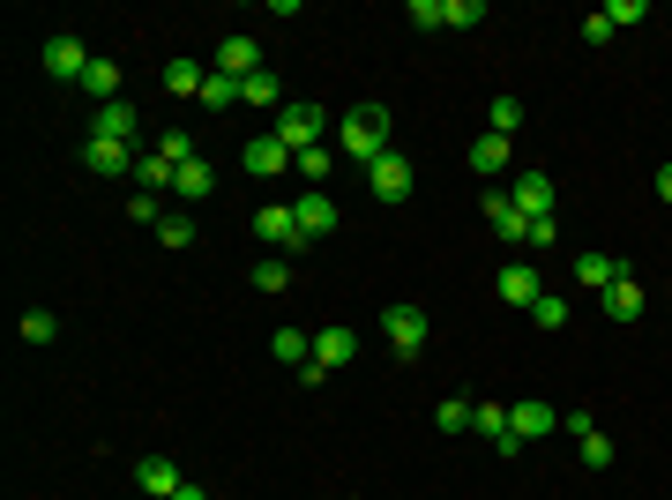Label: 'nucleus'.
Wrapping results in <instances>:
<instances>
[{"label":"nucleus","mask_w":672,"mask_h":500,"mask_svg":"<svg viewBox=\"0 0 672 500\" xmlns=\"http://www.w3.org/2000/svg\"><path fill=\"white\" fill-rule=\"evenodd\" d=\"M336 150L359 158V165L389 158V113H381V105H351V113L336 120Z\"/></svg>","instance_id":"obj_1"},{"label":"nucleus","mask_w":672,"mask_h":500,"mask_svg":"<svg viewBox=\"0 0 672 500\" xmlns=\"http://www.w3.org/2000/svg\"><path fill=\"white\" fill-rule=\"evenodd\" d=\"M269 135H277V142H285V150H322V135H329V113H322V105H314V97H285V105H277V127H269Z\"/></svg>","instance_id":"obj_2"},{"label":"nucleus","mask_w":672,"mask_h":500,"mask_svg":"<svg viewBox=\"0 0 672 500\" xmlns=\"http://www.w3.org/2000/svg\"><path fill=\"white\" fill-rule=\"evenodd\" d=\"M90 60H97V53H90L83 38H45V68H53V75H60V83H76V90H83V75H90Z\"/></svg>","instance_id":"obj_3"},{"label":"nucleus","mask_w":672,"mask_h":500,"mask_svg":"<svg viewBox=\"0 0 672 500\" xmlns=\"http://www.w3.org/2000/svg\"><path fill=\"white\" fill-rule=\"evenodd\" d=\"M367 187H374V202H404V195H412V158H396V150L374 158V165H367Z\"/></svg>","instance_id":"obj_4"},{"label":"nucleus","mask_w":672,"mask_h":500,"mask_svg":"<svg viewBox=\"0 0 672 500\" xmlns=\"http://www.w3.org/2000/svg\"><path fill=\"white\" fill-rule=\"evenodd\" d=\"M179 486H187V478H179V463H172V456H142V463H135V493H142V500H172Z\"/></svg>","instance_id":"obj_5"},{"label":"nucleus","mask_w":672,"mask_h":500,"mask_svg":"<svg viewBox=\"0 0 672 500\" xmlns=\"http://www.w3.org/2000/svg\"><path fill=\"white\" fill-rule=\"evenodd\" d=\"M254 232L269 240V247H285V254H299L306 247V232H299V217L285 202H269V209H254Z\"/></svg>","instance_id":"obj_6"},{"label":"nucleus","mask_w":672,"mask_h":500,"mask_svg":"<svg viewBox=\"0 0 672 500\" xmlns=\"http://www.w3.org/2000/svg\"><path fill=\"white\" fill-rule=\"evenodd\" d=\"M508 202L523 209L531 224H538V217H553V172H515V187H508Z\"/></svg>","instance_id":"obj_7"},{"label":"nucleus","mask_w":672,"mask_h":500,"mask_svg":"<svg viewBox=\"0 0 672 500\" xmlns=\"http://www.w3.org/2000/svg\"><path fill=\"white\" fill-rule=\"evenodd\" d=\"M381 336L412 359V351H426V314L419 306H389V314H381Z\"/></svg>","instance_id":"obj_8"},{"label":"nucleus","mask_w":672,"mask_h":500,"mask_svg":"<svg viewBox=\"0 0 672 500\" xmlns=\"http://www.w3.org/2000/svg\"><path fill=\"white\" fill-rule=\"evenodd\" d=\"M538 292H546L538 261H508V269H501V299H508V306H523V314H531V306H538Z\"/></svg>","instance_id":"obj_9"},{"label":"nucleus","mask_w":672,"mask_h":500,"mask_svg":"<svg viewBox=\"0 0 672 500\" xmlns=\"http://www.w3.org/2000/svg\"><path fill=\"white\" fill-rule=\"evenodd\" d=\"M217 75H240V83H247V75H262V53H254V38L247 31H232V38L217 45V60H210Z\"/></svg>","instance_id":"obj_10"},{"label":"nucleus","mask_w":672,"mask_h":500,"mask_svg":"<svg viewBox=\"0 0 672 500\" xmlns=\"http://www.w3.org/2000/svg\"><path fill=\"white\" fill-rule=\"evenodd\" d=\"M508 165H515V142H508V135H494V127H486V135L471 142V172H478V179H501Z\"/></svg>","instance_id":"obj_11"},{"label":"nucleus","mask_w":672,"mask_h":500,"mask_svg":"<svg viewBox=\"0 0 672 500\" xmlns=\"http://www.w3.org/2000/svg\"><path fill=\"white\" fill-rule=\"evenodd\" d=\"M292 217H299V232H306V240H329V232H336V202L322 195V187H306V195L292 202Z\"/></svg>","instance_id":"obj_12"},{"label":"nucleus","mask_w":672,"mask_h":500,"mask_svg":"<svg viewBox=\"0 0 672 500\" xmlns=\"http://www.w3.org/2000/svg\"><path fill=\"white\" fill-rule=\"evenodd\" d=\"M292 165H299V158L277 142V135H254V142H247V172H254V179H277V172H292Z\"/></svg>","instance_id":"obj_13"},{"label":"nucleus","mask_w":672,"mask_h":500,"mask_svg":"<svg viewBox=\"0 0 672 500\" xmlns=\"http://www.w3.org/2000/svg\"><path fill=\"white\" fill-rule=\"evenodd\" d=\"M314 359H322V367H351V359H359V336L344 329V322H329V329H314Z\"/></svg>","instance_id":"obj_14"},{"label":"nucleus","mask_w":672,"mask_h":500,"mask_svg":"<svg viewBox=\"0 0 672 500\" xmlns=\"http://www.w3.org/2000/svg\"><path fill=\"white\" fill-rule=\"evenodd\" d=\"M471 426H478V433H486L501 456H515V449H523V441H515V418H508V404H478V411H471Z\"/></svg>","instance_id":"obj_15"},{"label":"nucleus","mask_w":672,"mask_h":500,"mask_svg":"<svg viewBox=\"0 0 672 500\" xmlns=\"http://www.w3.org/2000/svg\"><path fill=\"white\" fill-rule=\"evenodd\" d=\"M83 165L97 172V179H120V172H135V150H127V142H97V135H90V142H83Z\"/></svg>","instance_id":"obj_16"},{"label":"nucleus","mask_w":672,"mask_h":500,"mask_svg":"<svg viewBox=\"0 0 672 500\" xmlns=\"http://www.w3.org/2000/svg\"><path fill=\"white\" fill-rule=\"evenodd\" d=\"M598 306H605V322H642V284L621 277V284H605V292H598Z\"/></svg>","instance_id":"obj_17"},{"label":"nucleus","mask_w":672,"mask_h":500,"mask_svg":"<svg viewBox=\"0 0 672 500\" xmlns=\"http://www.w3.org/2000/svg\"><path fill=\"white\" fill-rule=\"evenodd\" d=\"M621 277H635L628 261H613V254H576V284H590V292H605V284H621Z\"/></svg>","instance_id":"obj_18"},{"label":"nucleus","mask_w":672,"mask_h":500,"mask_svg":"<svg viewBox=\"0 0 672 500\" xmlns=\"http://www.w3.org/2000/svg\"><path fill=\"white\" fill-rule=\"evenodd\" d=\"M486 224H494V232H501V240H515V247H523V232H531V217H523V209L508 202L501 187H494V195H486Z\"/></svg>","instance_id":"obj_19"},{"label":"nucleus","mask_w":672,"mask_h":500,"mask_svg":"<svg viewBox=\"0 0 672 500\" xmlns=\"http://www.w3.org/2000/svg\"><path fill=\"white\" fill-rule=\"evenodd\" d=\"M172 179H179L172 158H158V150H142V158H135V187H142V195H172Z\"/></svg>","instance_id":"obj_20"},{"label":"nucleus","mask_w":672,"mask_h":500,"mask_svg":"<svg viewBox=\"0 0 672 500\" xmlns=\"http://www.w3.org/2000/svg\"><path fill=\"white\" fill-rule=\"evenodd\" d=\"M515 441H546L553 426H560V411H553V404H538V396H531V404H515Z\"/></svg>","instance_id":"obj_21"},{"label":"nucleus","mask_w":672,"mask_h":500,"mask_svg":"<svg viewBox=\"0 0 672 500\" xmlns=\"http://www.w3.org/2000/svg\"><path fill=\"white\" fill-rule=\"evenodd\" d=\"M135 127H142V120H135V105L120 97V105H97V127H90V135H97V142H127Z\"/></svg>","instance_id":"obj_22"},{"label":"nucleus","mask_w":672,"mask_h":500,"mask_svg":"<svg viewBox=\"0 0 672 500\" xmlns=\"http://www.w3.org/2000/svg\"><path fill=\"white\" fill-rule=\"evenodd\" d=\"M210 187H217V172L202 165V158H187V165H179V179H172V195H179V202H202Z\"/></svg>","instance_id":"obj_23"},{"label":"nucleus","mask_w":672,"mask_h":500,"mask_svg":"<svg viewBox=\"0 0 672 500\" xmlns=\"http://www.w3.org/2000/svg\"><path fill=\"white\" fill-rule=\"evenodd\" d=\"M202 83H210V68H202V60H172V68H165L172 97H202Z\"/></svg>","instance_id":"obj_24"},{"label":"nucleus","mask_w":672,"mask_h":500,"mask_svg":"<svg viewBox=\"0 0 672 500\" xmlns=\"http://www.w3.org/2000/svg\"><path fill=\"white\" fill-rule=\"evenodd\" d=\"M240 105H262V113H277V105H285V83L262 68V75H247V83H240Z\"/></svg>","instance_id":"obj_25"},{"label":"nucleus","mask_w":672,"mask_h":500,"mask_svg":"<svg viewBox=\"0 0 672 500\" xmlns=\"http://www.w3.org/2000/svg\"><path fill=\"white\" fill-rule=\"evenodd\" d=\"M83 90H90V97H97V105H120V68H113V60H90Z\"/></svg>","instance_id":"obj_26"},{"label":"nucleus","mask_w":672,"mask_h":500,"mask_svg":"<svg viewBox=\"0 0 672 500\" xmlns=\"http://www.w3.org/2000/svg\"><path fill=\"white\" fill-rule=\"evenodd\" d=\"M269 351H277L285 367H306V359H314V336H306V329H277V336H269Z\"/></svg>","instance_id":"obj_27"},{"label":"nucleus","mask_w":672,"mask_h":500,"mask_svg":"<svg viewBox=\"0 0 672 500\" xmlns=\"http://www.w3.org/2000/svg\"><path fill=\"white\" fill-rule=\"evenodd\" d=\"M195 105H210V113H232V105H240V75H217V68H210V83H202V97H195Z\"/></svg>","instance_id":"obj_28"},{"label":"nucleus","mask_w":672,"mask_h":500,"mask_svg":"<svg viewBox=\"0 0 672 500\" xmlns=\"http://www.w3.org/2000/svg\"><path fill=\"white\" fill-rule=\"evenodd\" d=\"M299 179H306V187H322V179H329V172H336V150H299Z\"/></svg>","instance_id":"obj_29"},{"label":"nucleus","mask_w":672,"mask_h":500,"mask_svg":"<svg viewBox=\"0 0 672 500\" xmlns=\"http://www.w3.org/2000/svg\"><path fill=\"white\" fill-rule=\"evenodd\" d=\"M15 329H23V344H53V336H60V322H53L45 306H31V314H23Z\"/></svg>","instance_id":"obj_30"},{"label":"nucleus","mask_w":672,"mask_h":500,"mask_svg":"<svg viewBox=\"0 0 672 500\" xmlns=\"http://www.w3.org/2000/svg\"><path fill=\"white\" fill-rule=\"evenodd\" d=\"M292 284V261H254V292H285Z\"/></svg>","instance_id":"obj_31"},{"label":"nucleus","mask_w":672,"mask_h":500,"mask_svg":"<svg viewBox=\"0 0 672 500\" xmlns=\"http://www.w3.org/2000/svg\"><path fill=\"white\" fill-rule=\"evenodd\" d=\"M531 322H538V329H560V322H568V299H560V292H538Z\"/></svg>","instance_id":"obj_32"},{"label":"nucleus","mask_w":672,"mask_h":500,"mask_svg":"<svg viewBox=\"0 0 672 500\" xmlns=\"http://www.w3.org/2000/svg\"><path fill=\"white\" fill-rule=\"evenodd\" d=\"M515 127H523V97H494V135H515Z\"/></svg>","instance_id":"obj_33"},{"label":"nucleus","mask_w":672,"mask_h":500,"mask_svg":"<svg viewBox=\"0 0 672 500\" xmlns=\"http://www.w3.org/2000/svg\"><path fill=\"white\" fill-rule=\"evenodd\" d=\"M412 23L419 31H449V0H412Z\"/></svg>","instance_id":"obj_34"},{"label":"nucleus","mask_w":672,"mask_h":500,"mask_svg":"<svg viewBox=\"0 0 672 500\" xmlns=\"http://www.w3.org/2000/svg\"><path fill=\"white\" fill-rule=\"evenodd\" d=\"M158 158H172V165H187V158H195V142H187V127H165V135H158Z\"/></svg>","instance_id":"obj_35"},{"label":"nucleus","mask_w":672,"mask_h":500,"mask_svg":"<svg viewBox=\"0 0 672 500\" xmlns=\"http://www.w3.org/2000/svg\"><path fill=\"white\" fill-rule=\"evenodd\" d=\"M158 240H165V247H195V217H179V209H172L165 224H158Z\"/></svg>","instance_id":"obj_36"},{"label":"nucleus","mask_w":672,"mask_h":500,"mask_svg":"<svg viewBox=\"0 0 672 500\" xmlns=\"http://www.w3.org/2000/svg\"><path fill=\"white\" fill-rule=\"evenodd\" d=\"M471 23H486V0H449V31H471Z\"/></svg>","instance_id":"obj_37"},{"label":"nucleus","mask_w":672,"mask_h":500,"mask_svg":"<svg viewBox=\"0 0 672 500\" xmlns=\"http://www.w3.org/2000/svg\"><path fill=\"white\" fill-rule=\"evenodd\" d=\"M583 463L590 470H613V441H605V433H583Z\"/></svg>","instance_id":"obj_38"},{"label":"nucleus","mask_w":672,"mask_h":500,"mask_svg":"<svg viewBox=\"0 0 672 500\" xmlns=\"http://www.w3.org/2000/svg\"><path fill=\"white\" fill-rule=\"evenodd\" d=\"M127 217H135V224H165V202H158V195H135Z\"/></svg>","instance_id":"obj_39"},{"label":"nucleus","mask_w":672,"mask_h":500,"mask_svg":"<svg viewBox=\"0 0 672 500\" xmlns=\"http://www.w3.org/2000/svg\"><path fill=\"white\" fill-rule=\"evenodd\" d=\"M463 426H471V404L449 396V404H441V433H463Z\"/></svg>","instance_id":"obj_40"},{"label":"nucleus","mask_w":672,"mask_h":500,"mask_svg":"<svg viewBox=\"0 0 672 500\" xmlns=\"http://www.w3.org/2000/svg\"><path fill=\"white\" fill-rule=\"evenodd\" d=\"M613 38V15H605V8H598V15H583V45H605Z\"/></svg>","instance_id":"obj_41"},{"label":"nucleus","mask_w":672,"mask_h":500,"mask_svg":"<svg viewBox=\"0 0 672 500\" xmlns=\"http://www.w3.org/2000/svg\"><path fill=\"white\" fill-rule=\"evenodd\" d=\"M605 15H613V31H621V23H642V15H650V8H642V0H613V8H605Z\"/></svg>","instance_id":"obj_42"},{"label":"nucleus","mask_w":672,"mask_h":500,"mask_svg":"<svg viewBox=\"0 0 672 500\" xmlns=\"http://www.w3.org/2000/svg\"><path fill=\"white\" fill-rule=\"evenodd\" d=\"M553 240H560V224H553V217H538V224L523 232V247H553Z\"/></svg>","instance_id":"obj_43"},{"label":"nucleus","mask_w":672,"mask_h":500,"mask_svg":"<svg viewBox=\"0 0 672 500\" xmlns=\"http://www.w3.org/2000/svg\"><path fill=\"white\" fill-rule=\"evenodd\" d=\"M172 500H210V493H202V486H195V478H187V486H179V493H172Z\"/></svg>","instance_id":"obj_44"},{"label":"nucleus","mask_w":672,"mask_h":500,"mask_svg":"<svg viewBox=\"0 0 672 500\" xmlns=\"http://www.w3.org/2000/svg\"><path fill=\"white\" fill-rule=\"evenodd\" d=\"M658 195H665V202H672V165H658Z\"/></svg>","instance_id":"obj_45"}]
</instances>
